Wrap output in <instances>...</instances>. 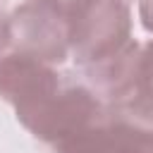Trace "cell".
<instances>
[{
    "mask_svg": "<svg viewBox=\"0 0 153 153\" xmlns=\"http://www.w3.org/2000/svg\"><path fill=\"white\" fill-rule=\"evenodd\" d=\"M139 19L141 26L153 33V0H139Z\"/></svg>",
    "mask_w": 153,
    "mask_h": 153,
    "instance_id": "7",
    "label": "cell"
},
{
    "mask_svg": "<svg viewBox=\"0 0 153 153\" xmlns=\"http://www.w3.org/2000/svg\"><path fill=\"white\" fill-rule=\"evenodd\" d=\"M60 86L62 79L53 65L17 50L0 55V98L14 108V115L41 105Z\"/></svg>",
    "mask_w": 153,
    "mask_h": 153,
    "instance_id": "4",
    "label": "cell"
},
{
    "mask_svg": "<svg viewBox=\"0 0 153 153\" xmlns=\"http://www.w3.org/2000/svg\"><path fill=\"white\" fill-rule=\"evenodd\" d=\"M139 79H141V91H153V38L141 45Z\"/></svg>",
    "mask_w": 153,
    "mask_h": 153,
    "instance_id": "6",
    "label": "cell"
},
{
    "mask_svg": "<svg viewBox=\"0 0 153 153\" xmlns=\"http://www.w3.org/2000/svg\"><path fill=\"white\" fill-rule=\"evenodd\" d=\"M105 100L86 84H62L41 105L19 112L17 122L38 141L57 148L105 120Z\"/></svg>",
    "mask_w": 153,
    "mask_h": 153,
    "instance_id": "2",
    "label": "cell"
},
{
    "mask_svg": "<svg viewBox=\"0 0 153 153\" xmlns=\"http://www.w3.org/2000/svg\"><path fill=\"white\" fill-rule=\"evenodd\" d=\"M43 2H50V5H55V7L62 10V12H67V10L74 5V0H43Z\"/></svg>",
    "mask_w": 153,
    "mask_h": 153,
    "instance_id": "9",
    "label": "cell"
},
{
    "mask_svg": "<svg viewBox=\"0 0 153 153\" xmlns=\"http://www.w3.org/2000/svg\"><path fill=\"white\" fill-rule=\"evenodd\" d=\"M10 50V12L0 7V55Z\"/></svg>",
    "mask_w": 153,
    "mask_h": 153,
    "instance_id": "8",
    "label": "cell"
},
{
    "mask_svg": "<svg viewBox=\"0 0 153 153\" xmlns=\"http://www.w3.org/2000/svg\"><path fill=\"white\" fill-rule=\"evenodd\" d=\"M55 153H153V136L105 112L103 122L65 141Z\"/></svg>",
    "mask_w": 153,
    "mask_h": 153,
    "instance_id": "5",
    "label": "cell"
},
{
    "mask_svg": "<svg viewBox=\"0 0 153 153\" xmlns=\"http://www.w3.org/2000/svg\"><path fill=\"white\" fill-rule=\"evenodd\" d=\"M131 26L127 0H74L67 10L69 55L84 72L100 67L134 43Z\"/></svg>",
    "mask_w": 153,
    "mask_h": 153,
    "instance_id": "1",
    "label": "cell"
},
{
    "mask_svg": "<svg viewBox=\"0 0 153 153\" xmlns=\"http://www.w3.org/2000/svg\"><path fill=\"white\" fill-rule=\"evenodd\" d=\"M10 50L31 55L48 65L69 57L67 12L43 0H26L10 12Z\"/></svg>",
    "mask_w": 153,
    "mask_h": 153,
    "instance_id": "3",
    "label": "cell"
}]
</instances>
